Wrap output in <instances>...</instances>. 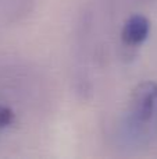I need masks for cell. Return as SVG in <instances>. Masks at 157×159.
<instances>
[{"label":"cell","instance_id":"cell-2","mask_svg":"<svg viewBox=\"0 0 157 159\" xmlns=\"http://www.w3.org/2000/svg\"><path fill=\"white\" fill-rule=\"evenodd\" d=\"M150 31V24L146 17L132 16L124 25L122 39L128 45H139L147 38Z\"/></svg>","mask_w":157,"mask_h":159},{"label":"cell","instance_id":"cell-3","mask_svg":"<svg viewBox=\"0 0 157 159\" xmlns=\"http://www.w3.org/2000/svg\"><path fill=\"white\" fill-rule=\"evenodd\" d=\"M13 121H14V113L11 112V109L0 105V129L10 126Z\"/></svg>","mask_w":157,"mask_h":159},{"label":"cell","instance_id":"cell-1","mask_svg":"<svg viewBox=\"0 0 157 159\" xmlns=\"http://www.w3.org/2000/svg\"><path fill=\"white\" fill-rule=\"evenodd\" d=\"M128 126L139 138L152 137L157 129V84L146 81L134 89L128 109Z\"/></svg>","mask_w":157,"mask_h":159}]
</instances>
